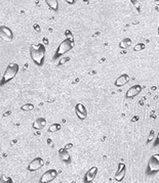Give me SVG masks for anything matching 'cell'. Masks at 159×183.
I'll use <instances>...</instances> for the list:
<instances>
[{
    "label": "cell",
    "instance_id": "1",
    "mask_svg": "<svg viewBox=\"0 0 159 183\" xmlns=\"http://www.w3.org/2000/svg\"><path fill=\"white\" fill-rule=\"evenodd\" d=\"M45 52L46 48L43 44H32L30 46V56L33 63L38 67H41L44 63V59H45Z\"/></svg>",
    "mask_w": 159,
    "mask_h": 183
},
{
    "label": "cell",
    "instance_id": "2",
    "mask_svg": "<svg viewBox=\"0 0 159 183\" xmlns=\"http://www.w3.org/2000/svg\"><path fill=\"white\" fill-rule=\"evenodd\" d=\"M19 70H20V66H19L18 63H9V65L7 66V68H6V70H5L4 74H3L2 78H1L0 86H3L7 82L10 81V80L14 79L15 77V75L18 74Z\"/></svg>",
    "mask_w": 159,
    "mask_h": 183
},
{
    "label": "cell",
    "instance_id": "3",
    "mask_svg": "<svg viewBox=\"0 0 159 183\" xmlns=\"http://www.w3.org/2000/svg\"><path fill=\"white\" fill-rule=\"evenodd\" d=\"M73 47H74V40H71V39H69V38H66V39L64 41H62L61 44L59 45L58 49H56V53H55V55H53V59H60V57L63 56L64 54L69 52Z\"/></svg>",
    "mask_w": 159,
    "mask_h": 183
},
{
    "label": "cell",
    "instance_id": "4",
    "mask_svg": "<svg viewBox=\"0 0 159 183\" xmlns=\"http://www.w3.org/2000/svg\"><path fill=\"white\" fill-rule=\"evenodd\" d=\"M159 172V153L153 155L148 161L147 166V173L148 175L155 174V173Z\"/></svg>",
    "mask_w": 159,
    "mask_h": 183
},
{
    "label": "cell",
    "instance_id": "5",
    "mask_svg": "<svg viewBox=\"0 0 159 183\" xmlns=\"http://www.w3.org/2000/svg\"><path fill=\"white\" fill-rule=\"evenodd\" d=\"M58 176V171L55 169H49L46 172H44L40 177V183H49L53 181Z\"/></svg>",
    "mask_w": 159,
    "mask_h": 183
},
{
    "label": "cell",
    "instance_id": "6",
    "mask_svg": "<svg viewBox=\"0 0 159 183\" xmlns=\"http://www.w3.org/2000/svg\"><path fill=\"white\" fill-rule=\"evenodd\" d=\"M0 38L5 42H11L12 39H14L12 31L6 26H1L0 27Z\"/></svg>",
    "mask_w": 159,
    "mask_h": 183
},
{
    "label": "cell",
    "instance_id": "7",
    "mask_svg": "<svg viewBox=\"0 0 159 183\" xmlns=\"http://www.w3.org/2000/svg\"><path fill=\"white\" fill-rule=\"evenodd\" d=\"M44 165V160L42 158H35L31 161L28 165V171L30 172H35L41 169Z\"/></svg>",
    "mask_w": 159,
    "mask_h": 183
},
{
    "label": "cell",
    "instance_id": "8",
    "mask_svg": "<svg viewBox=\"0 0 159 183\" xmlns=\"http://www.w3.org/2000/svg\"><path fill=\"white\" fill-rule=\"evenodd\" d=\"M125 173H126V165L123 163H120L118 165V168H117V171L115 173V180L117 182H121L125 177Z\"/></svg>",
    "mask_w": 159,
    "mask_h": 183
},
{
    "label": "cell",
    "instance_id": "9",
    "mask_svg": "<svg viewBox=\"0 0 159 183\" xmlns=\"http://www.w3.org/2000/svg\"><path fill=\"white\" fill-rule=\"evenodd\" d=\"M143 90V88H142V86L141 85H139V84H136V85H133L128 90L126 91V94H125V97L126 98H135L136 96H138L140 93L142 92Z\"/></svg>",
    "mask_w": 159,
    "mask_h": 183
},
{
    "label": "cell",
    "instance_id": "10",
    "mask_svg": "<svg viewBox=\"0 0 159 183\" xmlns=\"http://www.w3.org/2000/svg\"><path fill=\"white\" fill-rule=\"evenodd\" d=\"M98 174V167H91L84 175V183H91Z\"/></svg>",
    "mask_w": 159,
    "mask_h": 183
},
{
    "label": "cell",
    "instance_id": "11",
    "mask_svg": "<svg viewBox=\"0 0 159 183\" xmlns=\"http://www.w3.org/2000/svg\"><path fill=\"white\" fill-rule=\"evenodd\" d=\"M75 113L79 120H85L87 117V111L82 104H77L75 107Z\"/></svg>",
    "mask_w": 159,
    "mask_h": 183
},
{
    "label": "cell",
    "instance_id": "12",
    "mask_svg": "<svg viewBox=\"0 0 159 183\" xmlns=\"http://www.w3.org/2000/svg\"><path fill=\"white\" fill-rule=\"evenodd\" d=\"M129 75H127V74H122V75H120L118 78L116 79L115 81V86L117 87H122V86H124L126 83L129 82Z\"/></svg>",
    "mask_w": 159,
    "mask_h": 183
},
{
    "label": "cell",
    "instance_id": "13",
    "mask_svg": "<svg viewBox=\"0 0 159 183\" xmlns=\"http://www.w3.org/2000/svg\"><path fill=\"white\" fill-rule=\"evenodd\" d=\"M46 125V120L44 118H38L34 121L33 123V128L36 130H41L42 128L45 127Z\"/></svg>",
    "mask_w": 159,
    "mask_h": 183
},
{
    "label": "cell",
    "instance_id": "14",
    "mask_svg": "<svg viewBox=\"0 0 159 183\" xmlns=\"http://www.w3.org/2000/svg\"><path fill=\"white\" fill-rule=\"evenodd\" d=\"M59 153H60V158H61V161H63L64 163L69 164L70 162H71V160H70V156H69L68 152H67V149L59 150Z\"/></svg>",
    "mask_w": 159,
    "mask_h": 183
},
{
    "label": "cell",
    "instance_id": "15",
    "mask_svg": "<svg viewBox=\"0 0 159 183\" xmlns=\"http://www.w3.org/2000/svg\"><path fill=\"white\" fill-rule=\"evenodd\" d=\"M46 4L48 5V7L52 10L56 11L59 8V2L56 0H46Z\"/></svg>",
    "mask_w": 159,
    "mask_h": 183
},
{
    "label": "cell",
    "instance_id": "16",
    "mask_svg": "<svg viewBox=\"0 0 159 183\" xmlns=\"http://www.w3.org/2000/svg\"><path fill=\"white\" fill-rule=\"evenodd\" d=\"M130 44H132V40H130L129 38H125V39H123L122 42L119 44V46L121 48H123V49H126Z\"/></svg>",
    "mask_w": 159,
    "mask_h": 183
},
{
    "label": "cell",
    "instance_id": "17",
    "mask_svg": "<svg viewBox=\"0 0 159 183\" xmlns=\"http://www.w3.org/2000/svg\"><path fill=\"white\" fill-rule=\"evenodd\" d=\"M0 183H12V179L3 174L0 176Z\"/></svg>",
    "mask_w": 159,
    "mask_h": 183
},
{
    "label": "cell",
    "instance_id": "18",
    "mask_svg": "<svg viewBox=\"0 0 159 183\" xmlns=\"http://www.w3.org/2000/svg\"><path fill=\"white\" fill-rule=\"evenodd\" d=\"M60 129H61V125L60 124H52V126L48 128V132H56V131Z\"/></svg>",
    "mask_w": 159,
    "mask_h": 183
},
{
    "label": "cell",
    "instance_id": "19",
    "mask_svg": "<svg viewBox=\"0 0 159 183\" xmlns=\"http://www.w3.org/2000/svg\"><path fill=\"white\" fill-rule=\"evenodd\" d=\"M21 108H22V111H32V110H34V105L32 104H24Z\"/></svg>",
    "mask_w": 159,
    "mask_h": 183
},
{
    "label": "cell",
    "instance_id": "20",
    "mask_svg": "<svg viewBox=\"0 0 159 183\" xmlns=\"http://www.w3.org/2000/svg\"><path fill=\"white\" fill-rule=\"evenodd\" d=\"M145 48V45L143 43H139V44H136V45L135 46V50L136 51H140V50H143Z\"/></svg>",
    "mask_w": 159,
    "mask_h": 183
},
{
    "label": "cell",
    "instance_id": "21",
    "mask_svg": "<svg viewBox=\"0 0 159 183\" xmlns=\"http://www.w3.org/2000/svg\"><path fill=\"white\" fill-rule=\"evenodd\" d=\"M68 60H70V57H63V59L59 62V66L64 65V63H67V62H68Z\"/></svg>",
    "mask_w": 159,
    "mask_h": 183
},
{
    "label": "cell",
    "instance_id": "22",
    "mask_svg": "<svg viewBox=\"0 0 159 183\" xmlns=\"http://www.w3.org/2000/svg\"><path fill=\"white\" fill-rule=\"evenodd\" d=\"M153 135H154V132L153 131H151V133H150V136H149V138H148V141L147 142H150V141L153 139Z\"/></svg>",
    "mask_w": 159,
    "mask_h": 183
},
{
    "label": "cell",
    "instance_id": "23",
    "mask_svg": "<svg viewBox=\"0 0 159 183\" xmlns=\"http://www.w3.org/2000/svg\"><path fill=\"white\" fill-rule=\"evenodd\" d=\"M158 144H159V132L157 134V137H156V140H155V142H154V145L156 146V145H158Z\"/></svg>",
    "mask_w": 159,
    "mask_h": 183
},
{
    "label": "cell",
    "instance_id": "24",
    "mask_svg": "<svg viewBox=\"0 0 159 183\" xmlns=\"http://www.w3.org/2000/svg\"><path fill=\"white\" fill-rule=\"evenodd\" d=\"M34 29H35V30H37V31H40V29H39V27H38V25H34Z\"/></svg>",
    "mask_w": 159,
    "mask_h": 183
},
{
    "label": "cell",
    "instance_id": "25",
    "mask_svg": "<svg viewBox=\"0 0 159 183\" xmlns=\"http://www.w3.org/2000/svg\"><path fill=\"white\" fill-rule=\"evenodd\" d=\"M68 3H71V4H73V3H74V0H70V1H68Z\"/></svg>",
    "mask_w": 159,
    "mask_h": 183
},
{
    "label": "cell",
    "instance_id": "26",
    "mask_svg": "<svg viewBox=\"0 0 159 183\" xmlns=\"http://www.w3.org/2000/svg\"><path fill=\"white\" fill-rule=\"evenodd\" d=\"M158 35H159V27H158Z\"/></svg>",
    "mask_w": 159,
    "mask_h": 183
},
{
    "label": "cell",
    "instance_id": "27",
    "mask_svg": "<svg viewBox=\"0 0 159 183\" xmlns=\"http://www.w3.org/2000/svg\"><path fill=\"white\" fill-rule=\"evenodd\" d=\"M0 73H1V72H0Z\"/></svg>",
    "mask_w": 159,
    "mask_h": 183
}]
</instances>
